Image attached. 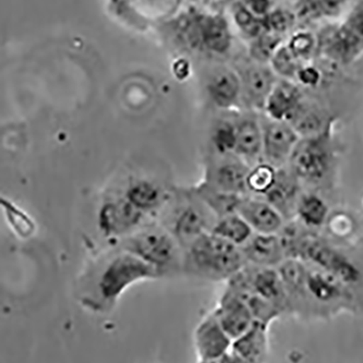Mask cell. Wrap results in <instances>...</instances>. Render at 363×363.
<instances>
[{
	"label": "cell",
	"mask_w": 363,
	"mask_h": 363,
	"mask_svg": "<svg viewBox=\"0 0 363 363\" xmlns=\"http://www.w3.org/2000/svg\"><path fill=\"white\" fill-rule=\"evenodd\" d=\"M211 233L222 237L231 243L242 247L253 236L255 231L238 212L220 217L215 223Z\"/></svg>",
	"instance_id": "f546056e"
},
{
	"label": "cell",
	"mask_w": 363,
	"mask_h": 363,
	"mask_svg": "<svg viewBox=\"0 0 363 363\" xmlns=\"http://www.w3.org/2000/svg\"><path fill=\"white\" fill-rule=\"evenodd\" d=\"M237 212L257 234H277L285 224L283 215L264 196L245 194Z\"/></svg>",
	"instance_id": "d6986e66"
},
{
	"label": "cell",
	"mask_w": 363,
	"mask_h": 363,
	"mask_svg": "<svg viewBox=\"0 0 363 363\" xmlns=\"http://www.w3.org/2000/svg\"><path fill=\"white\" fill-rule=\"evenodd\" d=\"M301 180L288 166L279 168L277 178L264 198L281 212L285 220L296 216V206L301 192Z\"/></svg>",
	"instance_id": "44dd1931"
},
{
	"label": "cell",
	"mask_w": 363,
	"mask_h": 363,
	"mask_svg": "<svg viewBox=\"0 0 363 363\" xmlns=\"http://www.w3.org/2000/svg\"><path fill=\"white\" fill-rule=\"evenodd\" d=\"M233 340L220 325L214 312L203 318L194 332V347L199 362H220L230 352Z\"/></svg>",
	"instance_id": "5bb4252c"
},
{
	"label": "cell",
	"mask_w": 363,
	"mask_h": 363,
	"mask_svg": "<svg viewBox=\"0 0 363 363\" xmlns=\"http://www.w3.org/2000/svg\"><path fill=\"white\" fill-rule=\"evenodd\" d=\"M206 93L211 104L218 111L242 109L240 76L235 67L226 65L214 67L206 77Z\"/></svg>",
	"instance_id": "4fadbf2b"
},
{
	"label": "cell",
	"mask_w": 363,
	"mask_h": 363,
	"mask_svg": "<svg viewBox=\"0 0 363 363\" xmlns=\"http://www.w3.org/2000/svg\"><path fill=\"white\" fill-rule=\"evenodd\" d=\"M328 203L316 194L312 192H302L296 206V217L302 225L307 228H321L328 223Z\"/></svg>",
	"instance_id": "4316f807"
},
{
	"label": "cell",
	"mask_w": 363,
	"mask_h": 363,
	"mask_svg": "<svg viewBox=\"0 0 363 363\" xmlns=\"http://www.w3.org/2000/svg\"><path fill=\"white\" fill-rule=\"evenodd\" d=\"M269 324L255 320L251 328L233 340L231 352L239 362L255 363L264 360L269 350Z\"/></svg>",
	"instance_id": "cb8c5ba5"
},
{
	"label": "cell",
	"mask_w": 363,
	"mask_h": 363,
	"mask_svg": "<svg viewBox=\"0 0 363 363\" xmlns=\"http://www.w3.org/2000/svg\"><path fill=\"white\" fill-rule=\"evenodd\" d=\"M306 97L307 90L296 81L279 78L265 101L262 113L276 121L289 123Z\"/></svg>",
	"instance_id": "e0dca14e"
},
{
	"label": "cell",
	"mask_w": 363,
	"mask_h": 363,
	"mask_svg": "<svg viewBox=\"0 0 363 363\" xmlns=\"http://www.w3.org/2000/svg\"><path fill=\"white\" fill-rule=\"evenodd\" d=\"M213 312L233 340L247 332L255 322V316L245 298L228 287Z\"/></svg>",
	"instance_id": "2e32d148"
},
{
	"label": "cell",
	"mask_w": 363,
	"mask_h": 363,
	"mask_svg": "<svg viewBox=\"0 0 363 363\" xmlns=\"http://www.w3.org/2000/svg\"><path fill=\"white\" fill-rule=\"evenodd\" d=\"M263 19V28L265 32L288 36L295 30L298 24L297 17L293 7L276 6Z\"/></svg>",
	"instance_id": "836d02e7"
},
{
	"label": "cell",
	"mask_w": 363,
	"mask_h": 363,
	"mask_svg": "<svg viewBox=\"0 0 363 363\" xmlns=\"http://www.w3.org/2000/svg\"><path fill=\"white\" fill-rule=\"evenodd\" d=\"M269 65L279 78L294 80L300 67L303 64L294 56L293 52L288 50L285 43H284L283 45L274 55Z\"/></svg>",
	"instance_id": "d590c367"
},
{
	"label": "cell",
	"mask_w": 363,
	"mask_h": 363,
	"mask_svg": "<svg viewBox=\"0 0 363 363\" xmlns=\"http://www.w3.org/2000/svg\"><path fill=\"white\" fill-rule=\"evenodd\" d=\"M235 68L238 70L240 76L242 109L262 113L265 101L279 77L276 74L271 65L255 62L249 56L247 60H241Z\"/></svg>",
	"instance_id": "9c48e42d"
},
{
	"label": "cell",
	"mask_w": 363,
	"mask_h": 363,
	"mask_svg": "<svg viewBox=\"0 0 363 363\" xmlns=\"http://www.w3.org/2000/svg\"><path fill=\"white\" fill-rule=\"evenodd\" d=\"M121 249L153 265L162 276L182 267L184 248L161 223L144 225L128 235L121 240Z\"/></svg>",
	"instance_id": "8992f818"
},
{
	"label": "cell",
	"mask_w": 363,
	"mask_h": 363,
	"mask_svg": "<svg viewBox=\"0 0 363 363\" xmlns=\"http://www.w3.org/2000/svg\"><path fill=\"white\" fill-rule=\"evenodd\" d=\"M194 191L202 199L203 202L214 213L217 220L225 215L237 212L243 196L227 194L202 182L194 186Z\"/></svg>",
	"instance_id": "83f0119b"
},
{
	"label": "cell",
	"mask_w": 363,
	"mask_h": 363,
	"mask_svg": "<svg viewBox=\"0 0 363 363\" xmlns=\"http://www.w3.org/2000/svg\"><path fill=\"white\" fill-rule=\"evenodd\" d=\"M259 118L263 133L262 161L276 168L285 167L301 137L287 121H276L264 113H259Z\"/></svg>",
	"instance_id": "8fae6325"
},
{
	"label": "cell",
	"mask_w": 363,
	"mask_h": 363,
	"mask_svg": "<svg viewBox=\"0 0 363 363\" xmlns=\"http://www.w3.org/2000/svg\"><path fill=\"white\" fill-rule=\"evenodd\" d=\"M241 250L247 263L257 267H279L287 259L277 234L255 233Z\"/></svg>",
	"instance_id": "603a6c76"
},
{
	"label": "cell",
	"mask_w": 363,
	"mask_h": 363,
	"mask_svg": "<svg viewBox=\"0 0 363 363\" xmlns=\"http://www.w3.org/2000/svg\"><path fill=\"white\" fill-rule=\"evenodd\" d=\"M228 17L234 30L247 42L264 32L262 18L257 17L243 4L242 0H234L229 6Z\"/></svg>",
	"instance_id": "f1b7e54d"
},
{
	"label": "cell",
	"mask_w": 363,
	"mask_h": 363,
	"mask_svg": "<svg viewBox=\"0 0 363 363\" xmlns=\"http://www.w3.org/2000/svg\"><path fill=\"white\" fill-rule=\"evenodd\" d=\"M277 172L279 168L264 161L251 166L247 178L248 192L255 196H264L275 184Z\"/></svg>",
	"instance_id": "d6a6232c"
},
{
	"label": "cell",
	"mask_w": 363,
	"mask_h": 363,
	"mask_svg": "<svg viewBox=\"0 0 363 363\" xmlns=\"http://www.w3.org/2000/svg\"><path fill=\"white\" fill-rule=\"evenodd\" d=\"M318 58L334 68L352 66L363 57V0H354L342 20L318 32Z\"/></svg>",
	"instance_id": "3957f363"
},
{
	"label": "cell",
	"mask_w": 363,
	"mask_h": 363,
	"mask_svg": "<svg viewBox=\"0 0 363 363\" xmlns=\"http://www.w3.org/2000/svg\"><path fill=\"white\" fill-rule=\"evenodd\" d=\"M123 194L138 210L149 216L162 212L172 196V191L149 178L135 177L128 180Z\"/></svg>",
	"instance_id": "ffe728a7"
},
{
	"label": "cell",
	"mask_w": 363,
	"mask_h": 363,
	"mask_svg": "<svg viewBox=\"0 0 363 363\" xmlns=\"http://www.w3.org/2000/svg\"><path fill=\"white\" fill-rule=\"evenodd\" d=\"M245 264L240 247L211 231L201 235L184 249V272L208 281H228Z\"/></svg>",
	"instance_id": "7a4b0ae2"
},
{
	"label": "cell",
	"mask_w": 363,
	"mask_h": 363,
	"mask_svg": "<svg viewBox=\"0 0 363 363\" xmlns=\"http://www.w3.org/2000/svg\"><path fill=\"white\" fill-rule=\"evenodd\" d=\"M326 68H328V62H325V65L318 64L316 60L307 62L300 67L294 81H296L304 90H318L325 83Z\"/></svg>",
	"instance_id": "e575fe53"
},
{
	"label": "cell",
	"mask_w": 363,
	"mask_h": 363,
	"mask_svg": "<svg viewBox=\"0 0 363 363\" xmlns=\"http://www.w3.org/2000/svg\"><path fill=\"white\" fill-rule=\"evenodd\" d=\"M285 44L302 64L313 62L318 58V34L311 31L308 26L295 28L286 38Z\"/></svg>",
	"instance_id": "4dcf8cb0"
},
{
	"label": "cell",
	"mask_w": 363,
	"mask_h": 363,
	"mask_svg": "<svg viewBox=\"0 0 363 363\" xmlns=\"http://www.w3.org/2000/svg\"><path fill=\"white\" fill-rule=\"evenodd\" d=\"M245 274L253 293L275 304L281 311L290 307L289 296L277 267L245 265Z\"/></svg>",
	"instance_id": "ac0fdd59"
},
{
	"label": "cell",
	"mask_w": 363,
	"mask_h": 363,
	"mask_svg": "<svg viewBox=\"0 0 363 363\" xmlns=\"http://www.w3.org/2000/svg\"><path fill=\"white\" fill-rule=\"evenodd\" d=\"M236 113L224 111L220 118H217L211 128L210 147L215 154H231L236 151L237 147V123Z\"/></svg>",
	"instance_id": "484cf974"
},
{
	"label": "cell",
	"mask_w": 363,
	"mask_h": 363,
	"mask_svg": "<svg viewBox=\"0 0 363 363\" xmlns=\"http://www.w3.org/2000/svg\"><path fill=\"white\" fill-rule=\"evenodd\" d=\"M287 36L262 32L248 43V56L255 62L269 64L275 52L285 43Z\"/></svg>",
	"instance_id": "1f68e13d"
},
{
	"label": "cell",
	"mask_w": 363,
	"mask_h": 363,
	"mask_svg": "<svg viewBox=\"0 0 363 363\" xmlns=\"http://www.w3.org/2000/svg\"><path fill=\"white\" fill-rule=\"evenodd\" d=\"M160 277L161 273L155 267L121 249L101 269L97 289L101 300L111 306L133 284Z\"/></svg>",
	"instance_id": "52a82bcc"
},
{
	"label": "cell",
	"mask_w": 363,
	"mask_h": 363,
	"mask_svg": "<svg viewBox=\"0 0 363 363\" xmlns=\"http://www.w3.org/2000/svg\"><path fill=\"white\" fill-rule=\"evenodd\" d=\"M354 1V0H295L291 7L295 11L298 24L308 26L340 19L350 9Z\"/></svg>",
	"instance_id": "7402d4cb"
},
{
	"label": "cell",
	"mask_w": 363,
	"mask_h": 363,
	"mask_svg": "<svg viewBox=\"0 0 363 363\" xmlns=\"http://www.w3.org/2000/svg\"><path fill=\"white\" fill-rule=\"evenodd\" d=\"M147 216L138 210L125 194H118L101 203L97 214V225L103 236L107 238H125L142 227Z\"/></svg>",
	"instance_id": "30bf717a"
},
{
	"label": "cell",
	"mask_w": 363,
	"mask_h": 363,
	"mask_svg": "<svg viewBox=\"0 0 363 363\" xmlns=\"http://www.w3.org/2000/svg\"><path fill=\"white\" fill-rule=\"evenodd\" d=\"M160 214L161 224L184 249L201 235L212 230L217 220L214 213L194 191V186L172 190L169 201Z\"/></svg>",
	"instance_id": "5b68a950"
},
{
	"label": "cell",
	"mask_w": 363,
	"mask_h": 363,
	"mask_svg": "<svg viewBox=\"0 0 363 363\" xmlns=\"http://www.w3.org/2000/svg\"><path fill=\"white\" fill-rule=\"evenodd\" d=\"M251 166L236 154H215L206 157L202 182L227 194H248L247 178Z\"/></svg>",
	"instance_id": "ba28073f"
},
{
	"label": "cell",
	"mask_w": 363,
	"mask_h": 363,
	"mask_svg": "<svg viewBox=\"0 0 363 363\" xmlns=\"http://www.w3.org/2000/svg\"><path fill=\"white\" fill-rule=\"evenodd\" d=\"M336 123L334 117L320 133L300 138L287 166L301 182L318 186L332 176L338 154Z\"/></svg>",
	"instance_id": "277c9868"
},
{
	"label": "cell",
	"mask_w": 363,
	"mask_h": 363,
	"mask_svg": "<svg viewBox=\"0 0 363 363\" xmlns=\"http://www.w3.org/2000/svg\"><path fill=\"white\" fill-rule=\"evenodd\" d=\"M333 118L334 116L328 115L321 105L307 96L289 123L300 137H309L322 131Z\"/></svg>",
	"instance_id": "d4e9b609"
},
{
	"label": "cell",
	"mask_w": 363,
	"mask_h": 363,
	"mask_svg": "<svg viewBox=\"0 0 363 363\" xmlns=\"http://www.w3.org/2000/svg\"><path fill=\"white\" fill-rule=\"evenodd\" d=\"M166 28L176 45L189 52L223 58L234 48V28L224 12L189 7Z\"/></svg>",
	"instance_id": "6da1fadb"
},
{
	"label": "cell",
	"mask_w": 363,
	"mask_h": 363,
	"mask_svg": "<svg viewBox=\"0 0 363 363\" xmlns=\"http://www.w3.org/2000/svg\"><path fill=\"white\" fill-rule=\"evenodd\" d=\"M237 147L235 154L253 166L262 162L263 133L259 111L240 109L236 113Z\"/></svg>",
	"instance_id": "9a60e30c"
},
{
	"label": "cell",
	"mask_w": 363,
	"mask_h": 363,
	"mask_svg": "<svg viewBox=\"0 0 363 363\" xmlns=\"http://www.w3.org/2000/svg\"><path fill=\"white\" fill-rule=\"evenodd\" d=\"M306 276V298H311L328 307H347L352 301L350 286L342 283L334 274L318 265L307 262Z\"/></svg>",
	"instance_id": "7c38bea8"
},
{
	"label": "cell",
	"mask_w": 363,
	"mask_h": 363,
	"mask_svg": "<svg viewBox=\"0 0 363 363\" xmlns=\"http://www.w3.org/2000/svg\"><path fill=\"white\" fill-rule=\"evenodd\" d=\"M249 10L259 18H264L276 7V0H242Z\"/></svg>",
	"instance_id": "8d00e7d4"
},
{
	"label": "cell",
	"mask_w": 363,
	"mask_h": 363,
	"mask_svg": "<svg viewBox=\"0 0 363 363\" xmlns=\"http://www.w3.org/2000/svg\"><path fill=\"white\" fill-rule=\"evenodd\" d=\"M217 1H222V0H206V3H217Z\"/></svg>",
	"instance_id": "74e56055"
}]
</instances>
